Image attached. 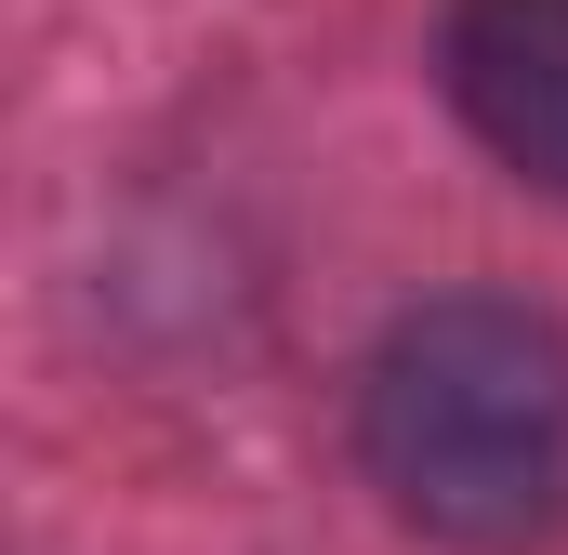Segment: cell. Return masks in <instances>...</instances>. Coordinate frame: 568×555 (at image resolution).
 I'll return each mask as SVG.
<instances>
[{
  "label": "cell",
  "mask_w": 568,
  "mask_h": 555,
  "mask_svg": "<svg viewBox=\"0 0 568 555\" xmlns=\"http://www.w3.org/2000/svg\"><path fill=\"white\" fill-rule=\"evenodd\" d=\"M436 80L503 172L568 199V0H449L436 13Z\"/></svg>",
  "instance_id": "2"
},
{
  "label": "cell",
  "mask_w": 568,
  "mask_h": 555,
  "mask_svg": "<svg viewBox=\"0 0 568 555\" xmlns=\"http://www.w3.org/2000/svg\"><path fill=\"white\" fill-rule=\"evenodd\" d=\"M357 463L449 555H556L568 543V331L503 291L410 304L357 371Z\"/></svg>",
  "instance_id": "1"
}]
</instances>
